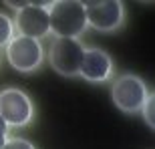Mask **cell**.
I'll return each instance as SVG.
<instances>
[{
    "label": "cell",
    "instance_id": "7a4b0ae2",
    "mask_svg": "<svg viewBox=\"0 0 155 149\" xmlns=\"http://www.w3.org/2000/svg\"><path fill=\"white\" fill-rule=\"evenodd\" d=\"M151 93L145 83L135 74H121L111 85V99L123 113H141Z\"/></svg>",
    "mask_w": 155,
    "mask_h": 149
},
{
    "label": "cell",
    "instance_id": "3957f363",
    "mask_svg": "<svg viewBox=\"0 0 155 149\" xmlns=\"http://www.w3.org/2000/svg\"><path fill=\"white\" fill-rule=\"evenodd\" d=\"M85 57V46L79 38H54L51 45L48 61L57 73L64 77H77Z\"/></svg>",
    "mask_w": 155,
    "mask_h": 149
},
{
    "label": "cell",
    "instance_id": "8fae6325",
    "mask_svg": "<svg viewBox=\"0 0 155 149\" xmlns=\"http://www.w3.org/2000/svg\"><path fill=\"white\" fill-rule=\"evenodd\" d=\"M141 113H143L145 121H147V125L153 129V127H155V119H153V95H149V99H147L145 107L141 109Z\"/></svg>",
    "mask_w": 155,
    "mask_h": 149
},
{
    "label": "cell",
    "instance_id": "277c9868",
    "mask_svg": "<svg viewBox=\"0 0 155 149\" xmlns=\"http://www.w3.org/2000/svg\"><path fill=\"white\" fill-rule=\"evenodd\" d=\"M35 115L32 101L20 89H4L0 93V117L8 127L28 125Z\"/></svg>",
    "mask_w": 155,
    "mask_h": 149
},
{
    "label": "cell",
    "instance_id": "8992f818",
    "mask_svg": "<svg viewBox=\"0 0 155 149\" xmlns=\"http://www.w3.org/2000/svg\"><path fill=\"white\" fill-rule=\"evenodd\" d=\"M6 57L8 63L20 73H30L40 67L42 63V46L38 40L26 38V36H12L6 45Z\"/></svg>",
    "mask_w": 155,
    "mask_h": 149
},
{
    "label": "cell",
    "instance_id": "ba28073f",
    "mask_svg": "<svg viewBox=\"0 0 155 149\" xmlns=\"http://www.w3.org/2000/svg\"><path fill=\"white\" fill-rule=\"evenodd\" d=\"M79 74L91 83H105L113 74V61L105 51L99 48H85V57L81 63Z\"/></svg>",
    "mask_w": 155,
    "mask_h": 149
},
{
    "label": "cell",
    "instance_id": "5b68a950",
    "mask_svg": "<svg viewBox=\"0 0 155 149\" xmlns=\"http://www.w3.org/2000/svg\"><path fill=\"white\" fill-rule=\"evenodd\" d=\"M20 36L26 38L40 40L51 32V24H48V6L45 2H30L24 6L22 10H16L14 24Z\"/></svg>",
    "mask_w": 155,
    "mask_h": 149
},
{
    "label": "cell",
    "instance_id": "52a82bcc",
    "mask_svg": "<svg viewBox=\"0 0 155 149\" xmlns=\"http://www.w3.org/2000/svg\"><path fill=\"white\" fill-rule=\"evenodd\" d=\"M85 14H87V26H93L101 32H111L119 28L125 18L123 4L117 0H105V2H87Z\"/></svg>",
    "mask_w": 155,
    "mask_h": 149
},
{
    "label": "cell",
    "instance_id": "7c38bea8",
    "mask_svg": "<svg viewBox=\"0 0 155 149\" xmlns=\"http://www.w3.org/2000/svg\"><path fill=\"white\" fill-rule=\"evenodd\" d=\"M6 139H8V125H6L2 117H0V147L6 143Z\"/></svg>",
    "mask_w": 155,
    "mask_h": 149
},
{
    "label": "cell",
    "instance_id": "6da1fadb",
    "mask_svg": "<svg viewBox=\"0 0 155 149\" xmlns=\"http://www.w3.org/2000/svg\"><path fill=\"white\" fill-rule=\"evenodd\" d=\"M48 24L57 38H77L87 28V14L83 2H52L48 6Z\"/></svg>",
    "mask_w": 155,
    "mask_h": 149
},
{
    "label": "cell",
    "instance_id": "30bf717a",
    "mask_svg": "<svg viewBox=\"0 0 155 149\" xmlns=\"http://www.w3.org/2000/svg\"><path fill=\"white\" fill-rule=\"evenodd\" d=\"M0 149H35V145L30 143V141H26V139L14 137V139H6V143Z\"/></svg>",
    "mask_w": 155,
    "mask_h": 149
},
{
    "label": "cell",
    "instance_id": "9c48e42d",
    "mask_svg": "<svg viewBox=\"0 0 155 149\" xmlns=\"http://www.w3.org/2000/svg\"><path fill=\"white\" fill-rule=\"evenodd\" d=\"M14 26H12V20L6 14H2L0 12V46H6L8 42H10V38L14 35Z\"/></svg>",
    "mask_w": 155,
    "mask_h": 149
}]
</instances>
